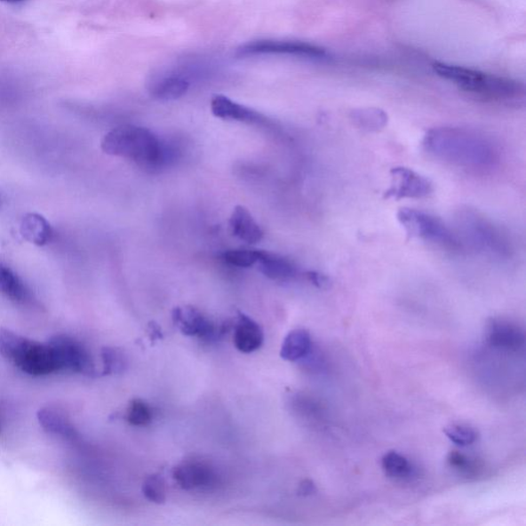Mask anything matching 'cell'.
Wrapping results in <instances>:
<instances>
[{
  "instance_id": "1",
  "label": "cell",
  "mask_w": 526,
  "mask_h": 526,
  "mask_svg": "<svg viewBox=\"0 0 526 526\" xmlns=\"http://www.w3.org/2000/svg\"><path fill=\"white\" fill-rule=\"evenodd\" d=\"M423 146L434 157L459 168L484 171L496 166L495 144L474 130L438 127L426 132Z\"/></svg>"
},
{
  "instance_id": "2",
  "label": "cell",
  "mask_w": 526,
  "mask_h": 526,
  "mask_svg": "<svg viewBox=\"0 0 526 526\" xmlns=\"http://www.w3.org/2000/svg\"><path fill=\"white\" fill-rule=\"evenodd\" d=\"M101 148L105 154L124 157L146 169H161L172 160L174 153L159 137L147 128L117 127L103 137Z\"/></svg>"
},
{
  "instance_id": "3",
  "label": "cell",
  "mask_w": 526,
  "mask_h": 526,
  "mask_svg": "<svg viewBox=\"0 0 526 526\" xmlns=\"http://www.w3.org/2000/svg\"><path fill=\"white\" fill-rule=\"evenodd\" d=\"M433 69L460 89L493 100H514L524 95L523 84L508 77L442 62L434 63Z\"/></svg>"
},
{
  "instance_id": "4",
  "label": "cell",
  "mask_w": 526,
  "mask_h": 526,
  "mask_svg": "<svg viewBox=\"0 0 526 526\" xmlns=\"http://www.w3.org/2000/svg\"><path fill=\"white\" fill-rule=\"evenodd\" d=\"M457 235L465 248L468 244L476 251L496 259H509L513 245L509 236L488 217L475 210H460L457 215Z\"/></svg>"
},
{
  "instance_id": "5",
  "label": "cell",
  "mask_w": 526,
  "mask_h": 526,
  "mask_svg": "<svg viewBox=\"0 0 526 526\" xmlns=\"http://www.w3.org/2000/svg\"><path fill=\"white\" fill-rule=\"evenodd\" d=\"M0 355L20 371L32 377H44L59 371L49 343H39L0 328Z\"/></svg>"
},
{
  "instance_id": "6",
  "label": "cell",
  "mask_w": 526,
  "mask_h": 526,
  "mask_svg": "<svg viewBox=\"0 0 526 526\" xmlns=\"http://www.w3.org/2000/svg\"><path fill=\"white\" fill-rule=\"evenodd\" d=\"M397 219L406 233L413 238L432 243L451 252L464 250L457 233L436 216L417 209L402 208L400 209Z\"/></svg>"
},
{
  "instance_id": "7",
  "label": "cell",
  "mask_w": 526,
  "mask_h": 526,
  "mask_svg": "<svg viewBox=\"0 0 526 526\" xmlns=\"http://www.w3.org/2000/svg\"><path fill=\"white\" fill-rule=\"evenodd\" d=\"M54 352L59 371L80 373L94 377L96 368L90 353L80 341L66 334H58L48 340Z\"/></svg>"
},
{
  "instance_id": "8",
  "label": "cell",
  "mask_w": 526,
  "mask_h": 526,
  "mask_svg": "<svg viewBox=\"0 0 526 526\" xmlns=\"http://www.w3.org/2000/svg\"><path fill=\"white\" fill-rule=\"evenodd\" d=\"M239 57H258V56H291L311 60H324L328 58V52L318 45L289 41H256L242 45L236 51Z\"/></svg>"
},
{
  "instance_id": "9",
  "label": "cell",
  "mask_w": 526,
  "mask_h": 526,
  "mask_svg": "<svg viewBox=\"0 0 526 526\" xmlns=\"http://www.w3.org/2000/svg\"><path fill=\"white\" fill-rule=\"evenodd\" d=\"M433 192V184L425 176L410 168L396 167L391 171V187L387 197L394 199H422Z\"/></svg>"
},
{
  "instance_id": "10",
  "label": "cell",
  "mask_w": 526,
  "mask_h": 526,
  "mask_svg": "<svg viewBox=\"0 0 526 526\" xmlns=\"http://www.w3.org/2000/svg\"><path fill=\"white\" fill-rule=\"evenodd\" d=\"M485 343L498 351L516 353L524 347L525 332L514 322L502 318L491 319L485 326Z\"/></svg>"
},
{
  "instance_id": "11",
  "label": "cell",
  "mask_w": 526,
  "mask_h": 526,
  "mask_svg": "<svg viewBox=\"0 0 526 526\" xmlns=\"http://www.w3.org/2000/svg\"><path fill=\"white\" fill-rule=\"evenodd\" d=\"M172 318L181 332L187 337L213 339L219 333L212 322L193 307H175Z\"/></svg>"
},
{
  "instance_id": "12",
  "label": "cell",
  "mask_w": 526,
  "mask_h": 526,
  "mask_svg": "<svg viewBox=\"0 0 526 526\" xmlns=\"http://www.w3.org/2000/svg\"><path fill=\"white\" fill-rule=\"evenodd\" d=\"M190 88L187 77L177 74L160 75L149 83L151 97L161 101L177 100L186 95Z\"/></svg>"
},
{
  "instance_id": "13",
  "label": "cell",
  "mask_w": 526,
  "mask_h": 526,
  "mask_svg": "<svg viewBox=\"0 0 526 526\" xmlns=\"http://www.w3.org/2000/svg\"><path fill=\"white\" fill-rule=\"evenodd\" d=\"M263 331L259 324L240 313L235 323L234 344L241 353H253L263 344Z\"/></svg>"
},
{
  "instance_id": "14",
  "label": "cell",
  "mask_w": 526,
  "mask_h": 526,
  "mask_svg": "<svg viewBox=\"0 0 526 526\" xmlns=\"http://www.w3.org/2000/svg\"><path fill=\"white\" fill-rule=\"evenodd\" d=\"M228 226L230 233L235 238L248 243V244H258L265 235L251 212L244 206H236L234 209L229 217Z\"/></svg>"
},
{
  "instance_id": "15",
  "label": "cell",
  "mask_w": 526,
  "mask_h": 526,
  "mask_svg": "<svg viewBox=\"0 0 526 526\" xmlns=\"http://www.w3.org/2000/svg\"><path fill=\"white\" fill-rule=\"evenodd\" d=\"M212 114L221 120L244 123H261L265 121L260 114L255 110L236 103L223 95H216L211 100Z\"/></svg>"
},
{
  "instance_id": "16",
  "label": "cell",
  "mask_w": 526,
  "mask_h": 526,
  "mask_svg": "<svg viewBox=\"0 0 526 526\" xmlns=\"http://www.w3.org/2000/svg\"><path fill=\"white\" fill-rule=\"evenodd\" d=\"M173 478L184 490H193L209 486L214 482V473L205 463H184L173 471Z\"/></svg>"
},
{
  "instance_id": "17",
  "label": "cell",
  "mask_w": 526,
  "mask_h": 526,
  "mask_svg": "<svg viewBox=\"0 0 526 526\" xmlns=\"http://www.w3.org/2000/svg\"><path fill=\"white\" fill-rule=\"evenodd\" d=\"M37 420L43 429L51 434L68 440H75L76 431L66 414L55 407H43L37 412Z\"/></svg>"
},
{
  "instance_id": "18",
  "label": "cell",
  "mask_w": 526,
  "mask_h": 526,
  "mask_svg": "<svg viewBox=\"0 0 526 526\" xmlns=\"http://www.w3.org/2000/svg\"><path fill=\"white\" fill-rule=\"evenodd\" d=\"M23 238L37 246L47 245L52 238V228L44 216L29 213L23 217L20 227Z\"/></svg>"
},
{
  "instance_id": "19",
  "label": "cell",
  "mask_w": 526,
  "mask_h": 526,
  "mask_svg": "<svg viewBox=\"0 0 526 526\" xmlns=\"http://www.w3.org/2000/svg\"><path fill=\"white\" fill-rule=\"evenodd\" d=\"M259 266L260 273L274 281L292 280L299 274L298 268L291 261L266 251H263Z\"/></svg>"
},
{
  "instance_id": "20",
  "label": "cell",
  "mask_w": 526,
  "mask_h": 526,
  "mask_svg": "<svg viewBox=\"0 0 526 526\" xmlns=\"http://www.w3.org/2000/svg\"><path fill=\"white\" fill-rule=\"evenodd\" d=\"M381 468L385 474L396 482H410L418 475V468L410 458L397 451L385 453L381 458Z\"/></svg>"
},
{
  "instance_id": "21",
  "label": "cell",
  "mask_w": 526,
  "mask_h": 526,
  "mask_svg": "<svg viewBox=\"0 0 526 526\" xmlns=\"http://www.w3.org/2000/svg\"><path fill=\"white\" fill-rule=\"evenodd\" d=\"M312 347L311 334L306 329H294L288 333L281 347V357L296 362L305 358Z\"/></svg>"
},
{
  "instance_id": "22",
  "label": "cell",
  "mask_w": 526,
  "mask_h": 526,
  "mask_svg": "<svg viewBox=\"0 0 526 526\" xmlns=\"http://www.w3.org/2000/svg\"><path fill=\"white\" fill-rule=\"evenodd\" d=\"M0 292L16 304H28L31 299L21 279L3 263H0Z\"/></svg>"
},
{
  "instance_id": "23",
  "label": "cell",
  "mask_w": 526,
  "mask_h": 526,
  "mask_svg": "<svg viewBox=\"0 0 526 526\" xmlns=\"http://www.w3.org/2000/svg\"><path fill=\"white\" fill-rule=\"evenodd\" d=\"M447 464L458 475L466 478L477 477L482 470L479 460L458 450H452L447 456Z\"/></svg>"
},
{
  "instance_id": "24",
  "label": "cell",
  "mask_w": 526,
  "mask_h": 526,
  "mask_svg": "<svg viewBox=\"0 0 526 526\" xmlns=\"http://www.w3.org/2000/svg\"><path fill=\"white\" fill-rule=\"evenodd\" d=\"M354 123L364 131L377 132L384 129L387 124V116L379 109H361L355 111L353 115Z\"/></svg>"
},
{
  "instance_id": "25",
  "label": "cell",
  "mask_w": 526,
  "mask_h": 526,
  "mask_svg": "<svg viewBox=\"0 0 526 526\" xmlns=\"http://www.w3.org/2000/svg\"><path fill=\"white\" fill-rule=\"evenodd\" d=\"M263 251L261 250L252 249H234L227 250L222 254V259L228 263L229 266L236 267H251L258 265L262 258Z\"/></svg>"
},
{
  "instance_id": "26",
  "label": "cell",
  "mask_w": 526,
  "mask_h": 526,
  "mask_svg": "<svg viewBox=\"0 0 526 526\" xmlns=\"http://www.w3.org/2000/svg\"><path fill=\"white\" fill-rule=\"evenodd\" d=\"M443 432L452 443L460 447L474 444L479 437V434L474 427L465 424L447 426L444 427Z\"/></svg>"
},
{
  "instance_id": "27",
  "label": "cell",
  "mask_w": 526,
  "mask_h": 526,
  "mask_svg": "<svg viewBox=\"0 0 526 526\" xmlns=\"http://www.w3.org/2000/svg\"><path fill=\"white\" fill-rule=\"evenodd\" d=\"M101 355L104 365V376L118 374L126 371L128 361L121 348L109 347H103Z\"/></svg>"
},
{
  "instance_id": "28",
  "label": "cell",
  "mask_w": 526,
  "mask_h": 526,
  "mask_svg": "<svg viewBox=\"0 0 526 526\" xmlns=\"http://www.w3.org/2000/svg\"><path fill=\"white\" fill-rule=\"evenodd\" d=\"M142 491L151 503L161 505L166 502V486H164L163 477L159 474L147 477L143 482Z\"/></svg>"
},
{
  "instance_id": "29",
  "label": "cell",
  "mask_w": 526,
  "mask_h": 526,
  "mask_svg": "<svg viewBox=\"0 0 526 526\" xmlns=\"http://www.w3.org/2000/svg\"><path fill=\"white\" fill-rule=\"evenodd\" d=\"M153 414L149 406L140 399L132 401L127 413V419L133 426H147L151 422Z\"/></svg>"
},
{
  "instance_id": "30",
  "label": "cell",
  "mask_w": 526,
  "mask_h": 526,
  "mask_svg": "<svg viewBox=\"0 0 526 526\" xmlns=\"http://www.w3.org/2000/svg\"><path fill=\"white\" fill-rule=\"evenodd\" d=\"M306 277L312 283L315 287L327 288L329 286V279L326 275L317 272H308L306 274Z\"/></svg>"
},
{
  "instance_id": "31",
  "label": "cell",
  "mask_w": 526,
  "mask_h": 526,
  "mask_svg": "<svg viewBox=\"0 0 526 526\" xmlns=\"http://www.w3.org/2000/svg\"><path fill=\"white\" fill-rule=\"evenodd\" d=\"M315 491V486L311 480H305L299 485V493L301 496L312 495Z\"/></svg>"
},
{
  "instance_id": "32",
  "label": "cell",
  "mask_w": 526,
  "mask_h": 526,
  "mask_svg": "<svg viewBox=\"0 0 526 526\" xmlns=\"http://www.w3.org/2000/svg\"><path fill=\"white\" fill-rule=\"evenodd\" d=\"M0 2L5 3V4H17L28 2V0H0Z\"/></svg>"
}]
</instances>
